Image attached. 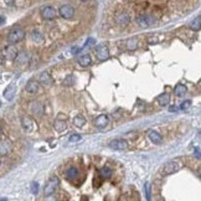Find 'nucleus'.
I'll return each instance as SVG.
<instances>
[{
    "label": "nucleus",
    "mask_w": 201,
    "mask_h": 201,
    "mask_svg": "<svg viewBox=\"0 0 201 201\" xmlns=\"http://www.w3.org/2000/svg\"><path fill=\"white\" fill-rule=\"evenodd\" d=\"M24 37H25V30L20 26H16V28L11 29L10 32L8 34V42L16 44V42H20Z\"/></svg>",
    "instance_id": "nucleus-1"
},
{
    "label": "nucleus",
    "mask_w": 201,
    "mask_h": 201,
    "mask_svg": "<svg viewBox=\"0 0 201 201\" xmlns=\"http://www.w3.org/2000/svg\"><path fill=\"white\" fill-rule=\"evenodd\" d=\"M184 166V163L180 160V159H175V160H170L168 161L164 168H163V173L165 175H170V174H174L176 171H179L181 168Z\"/></svg>",
    "instance_id": "nucleus-2"
},
{
    "label": "nucleus",
    "mask_w": 201,
    "mask_h": 201,
    "mask_svg": "<svg viewBox=\"0 0 201 201\" xmlns=\"http://www.w3.org/2000/svg\"><path fill=\"white\" fill-rule=\"evenodd\" d=\"M58 184H60L58 177H57V176H51V177L49 179V181L46 182V185H45V190H44L45 196H46V197L51 196V195L57 190Z\"/></svg>",
    "instance_id": "nucleus-3"
},
{
    "label": "nucleus",
    "mask_w": 201,
    "mask_h": 201,
    "mask_svg": "<svg viewBox=\"0 0 201 201\" xmlns=\"http://www.w3.org/2000/svg\"><path fill=\"white\" fill-rule=\"evenodd\" d=\"M40 14H41V16H42L45 20H53V19L56 18V15H57V11H56V9H55L53 6H51V5H45V6L41 8Z\"/></svg>",
    "instance_id": "nucleus-4"
},
{
    "label": "nucleus",
    "mask_w": 201,
    "mask_h": 201,
    "mask_svg": "<svg viewBox=\"0 0 201 201\" xmlns=\"http://www.w3.org/2000/svg\"><path fill=\"white\" fill-rule=\"evenodd\" d=\"M137 24L140 26V28H148L150 25H153L155 23V19L152 16V15H148V14H140L137 19H135Z\"/></svg>",
    "instance_id": "nucleus-5"
},
{
    "label": "nucleus",
    "mask_w": 201,
    "mask_h": 201,
    "mask_svg": "<svg viewBox=\"0 0 201 201\" xmlns=\"http://www.w3.org/2000/svg\"><path fill=\"white\" fill-rule=\"evenodd\" d=\"M58 14L61 18L63 19H72L75 16V8L70 4H66V5H62L60 6L58 9Z\"/></svg>",
    "instance_id": "nucleus-6"
},
{
    "label": "nucleus",
    "mask_w": 201,
    "mask_h": 201,
    "mask_svg": "<svg viewBox=\"0 0 201 201\" xmlns=\"http://www.w3.org/2000/svg\"><path fill=\"white\" fill-rule=\"evenodd\" d=\"M96 55H97V58L99 60V61H106V60H108V57H109V50H108V47L106 46V45H98L97 47H96Z\"/></svg>",
    "instance_id": "nucleus-7"
},
{
    "label": "nucleus",
    "mask_w": 201,
    "mask_h": 201,
    "mask_svg": "<svg viewBox=\"0 0 201 201\" xmlns=\"http://www.w3.org/2000/svg\"><path fill=\"white\" fill-rule=\"evenodd\" d=\"M116 23L121 26H126L130 23V15L127 11H118L116 14Z\"/></svg>",
    "instance_id": "nucleus-8"
},
{
    "label": "nucleus",
    "mask_w": 201,
    "mask_h": 201,
    "mask_svg": "<svg viewBox=\"0 0 201 201\" xmlns=\"http://www.w3.org/2000/svg\"><path fill=\"white\" fill-rule=\"evenodd\" d=\"M13 150V143L8 139H2L0 140V155L6 156L11 153Z\"/></svg>",
    "instance_id": "nucleus-9"
},
{
    "label": "nucleus",
    "mask_w": 201,
    "mask_h": 201,
    "mask_svg": "<svg viewBox=\"0 0 201 201\" xmlns=\"http://www.w3.org/2000/svg\"><path fill=\"white\" fill-rule=\"evenodd\" d=\"M108 145L113 150H124L128 148V142L126 139H113Z\"/></svg>",
    "instance_id": "nucleus-10"
},
{
    "label": "nucleus",
    "mask_w": 201,
    "mask_h": 201,
    "mask_svg": "<svg viewBox=\"0 0 201 201\" xmlns=\"http://www.w3.org/2000/svg\"><path fill=\"white\" fill-rule=\"evenodd\" d=\"M18 53L19 52H18V49L15 46H6L2 52V55H3V57L5 60H15Z\"/></svg>",
    "instance_id": "nucleus-11"
},
{
    "label": "nucleus",
    "mask_w": 201,
    "mask_h": 201,
    "mask_svg": "<svg viewBox=\"0 0 201 201\" xmlns=\"http://www.w3.org/2000/svg\"><path fill=\"white\" fill-rule=\"evenodd\" d=\"M108 122H109V119H108V116H106V114H101V116L96 117L94 121H93L94 126H96L98 129L106 128V127L108 126Z\"/></svg>",
    "instance_id": "nucleus-12"
},
{
    "label": "nucleus",
    "mask_w": 201,
    "mask_h": 201,
    "mask_svg": "<svg viewBox=\"0 0 201 201\" xmlns=\"http://www.w3.org/2000/svg\"><path fill=\"white\" fill-rule=\"evenodd\" d=\"M30 111L34 116H41L44 112V108H42V105L39 102V101H34V102L30 103Z\"/></svg>",
    "instance_id": "nucleus-13"
},
{
    "label": "nucleus",
    "mask_w": 201,
    "mask_h": 201,
    "mask_svg": "<svg viewBox=\"0 0 201 201\" xmlns=\"http://www.w3.org/2000/svg\"><path fill=\"white\" fill-rule=\"evenodd\" d=\"M39 82L36 81V79H34V78H31V79H29L28 82H26V86H25V89H26V92H29V93H36L37 91H39Z\"/></svg>",
    "instance_id": "nucleus-14"
},
{
    "label": "nucleus",
    "mask_w": 201,
    "mask_h": 201,
    "mask_svg": "<svg viewBox=\"0 0 201 201\" xmlns=\"http://www.w3.org/2000/svg\"><path fill=\"white\" fill-rule=\"evenodd\" d=\"M15 93H16V86H15V83H11V84H9V86L6 87V89L4 91V98L8 99V101H11V99L14 98Z\"/></svg>",
    "instance_id": "nucleus-15"
},
{
    "label": "nucleus",
    "mask_w": 201,
    "mask_h": 201,
    "mask_svg": "<svg viewBox=\"0 0 201 201\" xmlns=\"http://www.w3.org/2000/svg\"><path fill=\"white\" fill-rule=\"evenodd\" d=\"M21 126L26 132H31L35 128V123L30 117H23L21 118Z\"/></svg>",
    "instance_id": "nucleus-16"
},
{
    "label": "nucleus",
    "mask_w": 201,
    "mask_h": 201,
    "mask_svg": "<svg viewBox=\"0 0 201 201\" xmlns=\"http://www.w3.org/2000/svg\"><path fill=\"white\" fill-rule=\"evenodd\" d=\"M37 82H39V84L41 83L42 86H45V87H46V86H51L53 81H52V77H51V76H50L47 72H42V73L40 75V77H39V81H37Z\"/></svg>",
    "instance_id": "nucleus-17"
},
{
    "label": "nucleus",
    "mask_w": 201,
    "mask_h": 201,
    "mask_svg": "<svg viewBox=\"0 0 201 201\" xmlns=\"http://www.w3.org/2000/svg\"><path fill=\"white\" fill-rule=\"evenodd\" d=\"M14 61H15L16 65H19V66H24V65H26V62L29 61V55H28L26 52H19Z\"/></svg>",
    "instance_id": "nucleus-18"
},
{
    "label": "nucleus",
    "mask_w": 201,
    "mask_h": 201,
    "mask_svg": "<svg viewBox=\"0 0 201 201\" xmlns=\"http://www.w3.org/2000/svg\"><path fill=\"white\" fill-rule=\"evenodd\" d=\"M77 62H78V65H79V66H82V67H87V66H89V65H91L92 60H91V56H89L88 53H83V55L78 56Z\"/></svg>",
    "instance_id": "nucleus-19"
},
{
    "label": "nucleus",
    "mask_w": 201,
    "mask_h": 201,
    "mask_svg": "<svg viewBox=\"0 0 201 201\" xmlns=\"http://www.w3.org/2000/svg\"><path fill=\"white\" fill-rule=\"evenodd\" d=\"M156 102H158L159 106L165 107V106H168L170 103V96L168 93H161L160 96L156 97Z\"/></svg>",
    "instance_id": "nucleus-20"
},
{
    "label": "nucleus",
    "mask_w": 201,
    "mask_h": 201,
    "mask_svg": "<svg viewBox=\"0 0 201 201\" xmlns=\"http://www.w3.org/2000/svg\"><path fill=\"white\" fill-rule=\"evenodd\" d=\"M148 138H149L153 143H155V144H159V143L163 142V137H161L158 132H155V130H149V132H148Z\"/></svg>",
    "instance_id": "nucleus-21"
},
{
    "label": "nucleus",
    "mask_w": 201,
    "mask_h": 201,
    "mask_svg": "<svg viewBox=\"0 0 201 201\" xmlns=\"http://www.w3.org/2000/svg\"><path fill=\"white\" fill-rule=\"evenodd\" d=\"M186 92H187V87L185 84H182V83L176 84V87L174 88V93H175L176 97H182V96H185Z\"/></svg>",
    "instance_id": "nucleus-22"
},
{
    "label": "nucleus",
    "mask_w": 201,
    "mask_h": 201,
    "mask_svg": "<svg viewBox=\"0 0 201 201\" xmlns=\"http://www.w3.org/2000/svg\"><path fill=\"white\" fill-rule=\"evenodd\" d=\"M78 174H79L78 169L75 168V166H71V168L67 169V171H66V177H67L68 180H75V179L78 177Z\"/></svg>",
    "instance_id": "nucleus-23"
},
{
    "label": "nucleus",
    "mask_w": 201,
    "mask_h": 201,
    "mask_svg": "<svg viewBox=\"0 0 201 201\" xmlns=\"http://www.w3.org/2000/svg\"><path fill=\"white\" fill-rule=\"evenodd\" d=\"M112 175H113V171H112V169L109 166H103L99 170V176L102 179H109Z\"/></svg>",
    "instance_id": "nucleus-24"
},
{
    "label": "nucleus",
    "mask_w": 201,
    "mask_h": 201,
    "mask_svg": "<svg viewBox=\"0 0 201 201\" xmlns=\"http://www.w3.org/2000/svg\"><path fill=\"white\" fill-rule=\"evenodd\" d=\"M30 37H31V40L34 42H41L44 40V36L39 30H32L31 34H30Z\"/></svg>",
    "instance_id": "nucleus-25"
},
{
    "label": "nucleus",
    "mask_w": 201,
    "mask_h": 201,
    "mask_svg": "<svg viewBox=\"0 0 201 201\" xmlns=\"http://www.w3.org/2000/svg\"><path fill=\"white\" fill-rule=\"evenodd\" d=\"M190 29L194 31H199L201 29V18L200 16H196V19L190 23Z\"/></svg>",
    "instance_id": "nucleus-26"
},
{
    "label": "nucleus",
    "mask_w": 201,
    "mask_h": 201,
    "mask_svg": "<svg viewBox=\"0 0 201 201\" xmlns=\"http://www.w3.org/2000/svg\"><path fill=\"white\" fill-rule=\"evenodd\" d=\"M73 124L77 127V128H83V126L86 124V118L83 116H76L73 118Z\"/></svg>",
    "instance_id": "nucleus-27"
},
{
    "label": "nucleus",
    "mask_w": 201,
    "mask_h": 201,
    "mask_svg": "<svg viewBox=\"0 0 201 201\" xmlns=\"http://www.w3.org/2000/svg\"><path fill=\"white\" fill-rule=\"evenodd\" d=\"M55 129H56L57 132H63V130H66V129H67L66 122L62 121V119H56V122H55Z\"/></svg>",
    "instance_id": "nucleus-28"
},
{
    "label": "nucleus",
    "mask_w": 201,
    "mask_h": 201,
    "mask_svg": "<svg viewBox=\"0 0 201 201\" xmlns=\"http://www.w3.org/2000/svg\"><path fill=\"white\" fill-rule=\"evenodd\" d=\"M126 46H127L128 50L133 51V50H135L137 46H138V40H137V39H129V40H127Z\"/></svg>",
    "instance_id": "nucleus-29"
},
{
    "label": "nucleus",
    "mask_w": 201,
    "mask_h": 201,
    "mask_svg": "<svg viewBox=\"0 0 201 201\" xmlns=\"http://www.w3.org/2000/svg\"><path fill=\"white\" fill-rule=\"evenodd\" d=\"M190 106H191V101H184V102L180 105V109L187 111V109L190 108Z\"/></svg>",
    "instance_id": "nucleus-30"
},
{
    "label": "nucleus",
    "mask_w": 201,
    "mask_h": 201,
    "mask_svg": "<svg viewBox=\"0 0 201 201\" xmlns=\"http://www.w3.org/2000/svg\"><path fill=\"white\" fill-rule=\"evenodd\" d=\"M144 190H145V197H147V201H150V185L148 182H145L144 185Z\"/></svg>",
    "instance_id": "nucleus-31"
},
{
    "label": "nucleus",
    "mask_w": 201,
    "mask_h": 201,
    "mask_svg": "<svg viewBox=\"0 0 201 201\" xmlns=\"http://www.w3.org/2000/svg\"><path fill=\"white\" fill-rule=\"evenodd\" d=\"M31 192H32L34 195H37V192H39V184H37L36 181L31 182Z\"/></svg>",
    "instance_id": "nucleus-32"
},
{
    "label": "nucleus",
    "mask_w": 201,
    "mask_h": 201,
    "mask_svg": "<svg viewBox=\"0 0 201 201\" xmlns=\"http://www.w3.org/2000/svg\"><path fill=\"white\" fill-rule=\"evenodd\" d=\"M81 140V135L79 134H72L71 137H70V142L71 143H77V142H79Z\"/></svg>",
    "instance_id": "nucleus-33"
},
{
    "label": "nucleus",
    "mask_w": 201,
    "mask_h": 201,
    "mask_svg": "<svg viewBox=\"0 0 201 201\" xmlns=\"http://www.w3.org/2000/svg\"><path fill=\"white\" fill-rule=\"evenodd\" d=\"M71 78H72V76H68V78L65 79V84H66V86H72V84H73V82H72Z\"/></svg>",
    "instance_id": "nucleus-34"
},
{
    "label": "nucleus",
    "mask_w": 201,
    "mask_h": 201,
    "mask_svg": "<svg viewBox=\"0 0 201 201\" xmlns=\"http://www.w3.org/2000/svg\"><path fill=\"white\" fill-rule=\"evenodd\" d=\"M169 111H170V112H177V111H179V107H176V106L174 107V106H173V107L169 108Z\"/></svg>",
    "instance_id": "nucleus-35"
},
{
    "label": "nucleus",
    "mask_w": 201,
    "mask_h": 201,
    "mask_svg": "<svg viewBox=\"0 0 201 201\" xmlns=\"http://www.w3.org/2000/svg\"><path fill=\"white\" fill-rule=\"evenodd\" d=\"M3 24H5V18L4 16H0V26H2Z\"/></svg>",
    "instance_id": "nucleus-36"
},
{
    "label": "nucleus",
    "mask_w": 201,
    "mask_h": 201,
    "mask_svg": "<svg viewBox=\"0 0 201 201\" xmlns=\"http://www.w3.org/2000/svg\"><path fill=\"white\" fill-rule=\"evenodd\" d=\"M196 158L200 159V149L199 148H196Z\"/></svg>",
    "instance_id": "nucleus-37"
},
{
    "label": "nucleus",
    "mask_w": 201,
    "mask_h": 201,
    "mask_svg": "<svg viewBox=\"0 0 201 201\" xmlns=\"http://www.w3.org/2000/svg\"><path fill=\"white\" fill-rule=\"evenodd\" d=\"M0 201H6V199L5 197H0Z\"/></svg>",
    "instance_id": "nucleus-38"
},
{
    "label": "nucleus",
    "mask_w": 201,
    "mask_h": 201,
    "mask_svg": "<svg viewBox=\"0 0 201 201\" xmlns=\"http://www.w3.org/2000/svg\"><path fill=\"white\" fill-rule=\"evenodd\" d=\"M3 134V129H2V127H0V135Z\"/></svg>",
    "instance_id": "nucleus-39"
},
{
    "label": "nucleus",
    "mask_w": 201,
    "mask_h": 201,
    "mask_svg": "<svg viewBox=\"0 0 201 201\" xmlns=\"http://www.w3.org/2000/svg\"><path fill=\"white\" fill-rule=\"evenodd\" d=\"M159 201H165V200H163V199H160V200H159Z\"/></svg>",
    "instance_id": "nucleus-40"
}]
</instances>
